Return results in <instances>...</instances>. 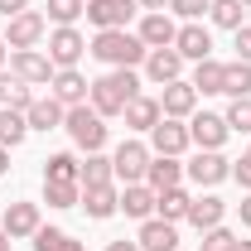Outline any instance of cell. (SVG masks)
<instances>
[{
  "label": "cell",
  "mask_w": 251,
  "mask_h": 251,
  "mask_svg": "<svg viewBox=\"0 0 251 251\" xmlns=\"http://www.w3.org/2000/svg\"><path fill=\"white\" fill-rule=\"evenodd\" d=\"M0 106H10V111H29V106H34V87L20 82L10 68L0 73Z\"/></svg>",
  "instance_id": "cell-27"
},
{
  "label": "cell",
  "mask_w": 251,
  "mask_h": 251,
  "mask_svg": "<svg viewBox=\"0 0 251 251\" xmlns=\"http://www.w3.org/2000/svg\"><path fill=\"white\" fill-rule=\"evenodd\" d=\"M63 116H68V106H63L53 92H49V97H34V106L25 111L29 130H58V126H63Z\"/></svg>",
  "instance_id": "cell-21"
},
{
  "label": "cell",
  "mask_w": 251,
  "mask_h": 251,
  "mask_svg": "<svg viewBox=\"0 0 251 251\" xmlns=\"http://www.w3.org/2000/svg\"><path fill=\"white\" fill-rule=\"evenodd\" d=\"M140 251H179V222H164V218H145L140 222Z\"/></svg>",
  "instance_id": "cell-19"
},
{
  "label": "cell",
  "mask_w": 251,
  "mask_h": 251,
  "mask_svg": "<svg viewBox=\"0 0 251 251\" xmlns=\"http://www.w3.org/2000/svg\"><path fill=\"white\" fill-rule=\"evenodd\" d=\"M101 184H116V169H111V155H87L82 159V188H101Z\"/></svg>",
  "instance_id": "cell-29"
},
{
  "label": "cell",
  "mask_w": 251,
  "mask_h": 251,
  "mask_svg": "<svg viewBox=\"0 0 251 251\" xmlns=\"http://www.w3.org/2000/svg\"><path fill=\"white\" fill-rule=\"evenodd\" d=\"M25 135H29L25 111H10V106H0V145H5V150H15V145H25Z\"/></svg>",
  "instance_id": "cell-30"
},
{
  "label": "cell",
  "mask_w": 251,
  "mask_h": 251,
  "mask_svg": "<svg viewBox=\"0 0 251 251\" xmlns=\"http://www.w3.org/2000/svg\"><path fill=\"white\" fill-rule=\"evenodd\" d=\"M232 49H237V58L251 63V25H242V29L232 34Z\"/></svg>",
  "instance_id": "cell-39"
},
{
  "label": "cell",
  "mask_w": 251,
  "mask_h": 251,
  "mask_svg": "<svg viewBox=\"0 0 251 251\" xmlns=\"http://www.w3.org/2000/svg\"><path fill=\"white\" fill-rule=\"evenodd\" d=\"M44 34H49V20H44L39 10H25V15L5 20V49H10V53H15V49H39Z\"/></svg>",
  "instance_id": "cell-6"
},
{
  "label": "cell",
  "mask_w": 251,
  "mask_h": 251,
  "mask_svg": "<svg viewBox=\"0 0 251 251\" xmlns=\"http://www.w3.org/2000/svg\"><path fill=\"white\" fill-rule=\"evenodd\" d=\"M121 213L135 218V222L155 218V188H150V184H126L121 188Z\"/></svg>",
  "instance_id": "cell-24"
},
{
  "label": "cell",
  "mask_w": 251,
  "mask_h": 251,
  "mask_svg": "<svg viewBox=\"0 0 251 251\" xmlns=\"http://www.w3.org/2000/svg\"><path fill=\"white\" fill-rule=\"evenodd\" d=\"M222 121H227V130H237V135H251V97H232V106L222 111Z\"/></svg>",
  "instance_id": "cell-35"
},
{
  "label": "cell",
  "mask_w": 251,
  "mask_h": 251,
  "mask_svg": "<svg viewBox=\"0 0 251 251\" xmlns=\"http://www.w3.org/2000/svg\"><path fill=\"white\" fill-rule=\"evenodd\" d=\"M44 203L49 208H77L82 203V184H44Z\"/></svg>",
  "instance_id": "cell-34"
},
{
  "label": "cell",
  "mask_w": 251,
  "mask_h": 251,
  "mask_svg": "<svg viewBox=\"0 0 251 251\" xmlns=\"http://www.w3.org/2000/svg\"><path fill=\"white\" fill-rule=\"evenodd\" d=\"M222 92L227 97H251V63L232 58L227 68H222Z\"/></svg>",
  "instance_id": "cell-32"
},
{
  "label": "cell",
  "mask_w": 251,
  "mask_h": 251,
  "mask_svg": "<svg viewBox=\"0 0 251 251\" xmlns=\"http://www.w3.org/2000/svg\"><path fill=\"white\" fill-rule=\"evenodd\" d=\"M106 251H140V242H126V237H116V242H106Z\"/></svg>",
  "instance_id": "cell-43"
},
{
  "label": "cell",
  "mask_w": 251,
  "mask_h": 251,
  "mask_svg": "<svg viewBox=\"0 0 251 251\" xmlns=\"http://www.w3.org/2000/svg\"><path fill=\"white\" fill-rule=\"evenodd\" d=\"M237 218H242V227H251V193L242 198V203H237Z\"/></svg>",
  "instance_id": "cell-42"
},
{
  "label": "cell",
  "mask_w": 251,
  "mask_h": 251,
  "mask_svg": "<svg viewBox=\"0 0 251 251\" xmlns=\"http://www.w3.org/2000/svg\"><path fill=\"white\" fill-rule=\"evenodd\" d=\"M44 10H49L53 25H73V20L87 15V0H44Z\"/></svg>",
  "instance_id": "cell-36"
},
{
  "label": "cell",
  "mask_w": 251,
  "mask_h": 251,
  "mask_svg": "<svg viewBox=\"0 0 251 251\" xmlns=\"http://www.w3.org/2000/svg\"><path fill=\"white\" fill-rule=\"evenodd\" d=\"M10 73H15L20 82H29V87H49L58 68L49 63V53H39V49H15V53H10Z\"/></svg>",
  "instance_id": "cell-7"
},
{
  "label": "cell",
  "mask_w": 251,
  "mask_h": 251,
  "mask_svg": "<svg viewBox=\"0 0 251 251\" xmlns=\"http://www.w3.org/2000/svg\"><path fill=\"white\" fill-rule=\"evenodd\" d=\"M242 5H247V10H251V0H242Z\"/></svg>",
  "instance_id": "cell-49"
},
{
  "label": "cell",
  "mask_w": 251,
  "mask_h": 251,
  "mask_svg": "<svg viewBox=\"0 0 251 251\" xmlns=\"http://www.w3.org/2000/svg\"><path fill=\"white\" fill-rule=\"evenodd\" d=\"M44 184H82V159L73 150H58V155L44 159Z\"/></svg>",
  "instance_id": "cell-22"
},
{
  "label": "cell",
  "mask_w": 251,
  "mask_h": 251,
  "mask_svg": "<svg viewBox=\"0 0 251 251\" xmlns=\"http://www.w3.org/2000/svg\"><path fill=\"white\" fill-rule=\"evenodd\" d=\"M63 130L73 135V145L77 150H87V155H97L101 145H106V116L97 111L92 101H82V106H68V116H63Z\"/></svg>",
  "instance_id": "cell-3"
},
{
  "label": "cell",
  "mask_w": 251,
  "mask_h": 251,
  "mask_svg": "<svg viewBox=\"0 0 251 251\" xmlns=\"http://www.w3.org/2000/svg\"><path fill=\"white\" fill-rule=\"evenodd\" d=\"M0 227L10 232V242H25V237H34L44 227V213H39V203H5Z\"/></svg>",
  "instance_id": "cell-10"
},
{
  "label": "cell",
  "mask_w": 251,
  "mask_h": 251,
  "mask_svg": "<svg viewBox=\"0 0 251 251\" xmlns=\"http://www.w3.org/2000/svg\"><path fill=\"white\" fill-rule=\"evenodd\" d=\"M29 242H34V251H87L77 237H68L63 227H39Z\"/></svg>",
  "instance_id": "cell-31"
},
{
  "label": "cell",
  "mask_w": 251,
  "mask_h": 251,
  "mask_svg": "<svg viewBox=\"0 0 251 251\" xmlns=\"http://www.w3.org/2000/svg\"><path fill=\"white\" fill-rule=\"evenodd\" d=\"M227 135H232V130H227V121H222L218 111H193V116H188V140H193L198 150H222Z\"/></svg>",
  "instance_id": "cell-8"
},
{
  "label": "cell",
  "mask_w": 251,
  "mask_h": 251,
  "mask_svg": "<svg viewBox=\"0 0 251 251\" xmlns=\"http://www.w3.org/2000/svg\"><path fill=\"white\" fill-rule=\"evenodd\" d=\"M174 49L184 53V63H203V58H213V34L203 29L198 20H188V25H179V34H174Z\"/></svg>",
  "instance_id": "cell-17"
},
{
  "label": "cell",
  "mask_w": 251,
  "mask_h": 251,
  "mask_svg": "<svg viewBox=\"0 0 251 251\" xmlns=\"http://www.w3.org/2000/svg\"><path fill=\"white\" fill-rule=\"evenodd\" d=\"M237 242H242V237H237L232 227H213V232H203V247L198 251H237Z\"/></svg>",
  "instance_id": "cell-37"
},
{
  "label": "cell",
  "mask_w": 251,
  "mask_h": 251,
  "mask_svg": "<svg viewBox=\"0 0 251 251\" xmlns=\"http://www.w3.org/2000/svg\"><path fill=\"white\" fill-rule=\"evenodd\" d=\"M159 111L174 116V121H188V116L198 111V92H193V82H188V77L164 82V87H159Z\"/></svg>",
  "instance_id": "cell-11"
},
{
  "label": "cell",
  "mask_w": 251,
  "mask_h": 251,
  "mask_svg": "<svg viewBox=\"0 0 251 251\" xmlns=\"http://www.w3.org/2000/svg\"><path fill=\"white\" fill-rule=\"evenodd\" d=\"M87 53V39L73 29V25H58L49 34V63L53 68H77V58Z\"/></svg>",
  "instance_id": "cell-9"
},
{
  "label": "cell",
  "mask_w": 251,
  "mask_h": 251,
  "mask_svg": "<svg viewBox=\"0 0 251 251\" xmlns=\"http://www.w3.org/2000/svg\"><path fill=\"white\" fill-rule=\"evenodd\" d=\"M121 116H126L130 130H155L164 111H159V97H145V92H140V97H130V106H126Z\"/></svg>",
  "instance_id": "cell-25"
},
{
  "label": "cell",
  "mask_w": 251,
  "mask_h": 251,
  "mask_svg": "<svg viewBox=\"0 0 251 251\" xmlns=\"http://www.w3.org/2000/svg\"><path fill=\"white\" fill-rule=\"evenodd\" d=\"M222 68L227 63H218V58H203V63H193V92L198 97H213V92H222Z\"/></svg>",
  "instance_id": "cell-28"
},
{
  "label": "cell",
  "mask_w": 251,
  "mask_h": 251,
  "mask_svg": "<svg viewBox=\"0 0 251 251\" xmlns=\"http://www.w3.org/2000/svg\"><path fill=\"white\" fill-rule=\"evenodd\" d=\"M0 251H10V232L5 227H0Z\"/></svg>",
  "instance_id": "cell-47"
},
{
  "label": "cell",
  "mask_w": 251,
  "mask_h": 251,
  "mask_svg": "<svg viewBox=\"0 0 251 251\" xmlns=\"http://www.w3.org/2000/svg\"><path fill=\"white\" fill-rule=\"evenodd\" d=\"M208 15H213V25H218V29H242V15H247V5H242V0H213V5H208Z\"/></svg>",
  "instance_id": "cell-33"
},
{
  "label": "cell",
  "mask_w": 251,
  "mask_h": 251,
  "mask_svg": "<svg viewBox=\"0 0 251 251\" xmlns=\"http://www.w3.org/2000/svg\"><path fill=\"white\" fill-rule=\"evenodd\" d=\"M87 218L97 222H106V218H116L121 213V193H116V184H101V188H82V203H77Z\"/></svg>",
  "instance_id": "cell-20"
},
{
  "label": "cell",
  "mask_w": 251,
  "mask_h": 251,
  "mask_svg": "<svg viewBox=\"0 0 251 251\" xmlns=\"http://www.w3.org/2000/svg\"><path fill=\"white\" fill-rule=\"evenodd\" d=\"M145 184L155 188V193L184 184V164H179V155H155V159H150V169H145Z\"/></svg>",
  "instance_id": "cell-23"
},
{
  "label": "cell",
  "mask_w": 251,
  "mask_h": 251,
  "mask_svg": "<svg viewBox=\"0 0 251 251\" xmlns=\"http://www.w3.org/2000/svg\"><path fill=\"white\" fill-rule=\"evenodd\" d=\"M130 97H140V77H135V68H106V73L92 82V97H87V101L111 121V116H121L126 106H130Z\"/></svg>",
  "instance_id": "cell-1"
},
{
  "label": "cell",
  "mask_w": 251,
  "mask_h": 251,
  "mask_svg": "<svg viewBox=\"0 0 251 251\" xmlns=\"http://www.w3.org/2000/svg\"><path fill=\"white\" fill-rule=\"evenodd\" d=\"M222 218H227V203L208 188V193H198V198L188 203V218L184 222L193 227V232H213V227H222Z\"/></svg>",
  "instance_id": "cell-14"
},
{
  "label": "cell",
  "mask_w": 251,
  "mask_h": 251,
  "mask_svg": "<svg viewBox=\"0 0 251 251\" xmlns=\"http://www.w3.org/2000/svg\"><path fill=\"white\" fill-rule=\"evenodd\" d=\"M25 10H34V0H0V15H5V20H15V15H25Z\"/></svg>",
  "instance_id": "cell-41"
},
{
  "label": "cell",
  "mask_w": 251,
  "mask_h": 251,
  "mask_svg": "<svg viewBox=\"0 0 251 251\" xmlns=\"http://www.w3.org/2000/svg\"><path fill=\"white\" fill-rule=\"evenodd\" d=\"M49 92L58 97L63 106H82V101L92 97V82H87L77 68H58V73H53V82H49Z\"/></svg>",
  "instance_id": "cell-18"
},
{
  "label": "cell",
  "mask_w": 251,
  "mask_h": 251,
  "mask_svg": "<svg viewBox=\"0 0 251 251\" xmlns=\"http://www.w3.org/2000/svg\"><path fill=\"white\" fill-rule=\"evenodd\" d=\"M208 5H213V0H208Z\"/></svg>",
  "instance_id": "cell-50"
},
{
  "label": "cell",
  "mask_w": 251,
  "mask_h": 251,
  "mask_svg": "<svg viewBox=\"0 0 251 251\" xmlns=\"http://www.w3.org/2000/svg\"><path fill=\"white\" fill-rule=\"evenodd\" d=\"M188 203H193V193H188L184 184H174V188H164V193H155V218L184 222L188 218Z\"/></svg>",
  "instance_id": "cell-26"
},
{
  "label": "cell",
  "mask_w": 251,
  "mask_h": 251,
  "mask_svg": "<svg viewBox=\"0 0 251 251\" xmlns=\"http://www.w3.org/2000/svg\"><path fill=\"white\" fill-rule=\"evenodd\" d=\"M5 174H10V150L0 145V179H5Z\"/></svg>",
  "instance_id": "cell-44"
},
{
  "label": "cell",
  "mask_w": 251,
  "mask_h": 251,
  "mask_svg": "<svg viewBox=\"0 0 251 251\" xmlns=\"http://www.w3.org/2000/svg\"><path fill=\"white\" fill-rule=\"evenodd\" d=\"M237 251H251V237H247V242H237Z\"/></svg>",
  "instance_id": "cell-48"
},
{
  "label": "cell",
  "mask_w": 251,
  "mask_h": 251,
  "mask_svg": "<svg viewBox=\"0 0 251 251\" xmlns=\"http://www.w3.org/2000/svg\"><path fill=\"white\" fill-rule=\"evenodd\" d=\"M10 68V49H5V39H0V73Z\"/></svg>",
  "instance_id": "cell-46"
},
{
  "label": "cell",
  "mask_w": 251,
  "mask_h": 251,
  "mask_svg": "<svg viewBox=\"0 0 251 251\" xmlns=\"http://www.w3.org/2000/svg\"><path fill=\"white\" fill-rule=\"evenodd\" d=\"M135 10H140L135 0H87V20L97 29H126Z\"/></svg>",
  "instance_id": "cell-13"
},
{
  "label": "cell",
  "mask_w": 251,
  "mask_h": 251,
  "mask_svg": "<svg viewBox=\"0 0 251 251\" xmlns=\"http://www.w3.org/2000/svg\"><path fill=\"white\" fill-rule=\"evenodd\" d=\"M188 145V121H174V116H159V126L150 130V150L155 155H184Z\"/></svg>",
  "instance_id": "cell-12"
},
{
  "label": "cell",
  "mask_w": 251,
  "mask_h": 251,
  "mask_svg": "<svg viewBox=\"0 0 251 251\" xmlns=\"http://www.w3.org/2000/svg\"><path fill=\"white\" fill-rule=\"evenodd\" d=\"M87 53L97 63H106V68H140L150 49L140 44V34H130V29H97V39L87 44Z\"/></svg>",
  "instance_id": "cell-2"
},
{
  "label": "cell",
  "mask_w": 251,
  "mask_h": 251,
  "mask_svg": "<svg viewBox=\"0 0 251 251\" xmlns=\"http://www.w3.org/2000/svg\"><path fill=\"white\" fill-rule=\"evenodd\" d=\"M145 77H150L155 87L179 82V77H184V53H179V49H150V53H145Z\"/></svg>",
  "instance_id": "cell-15"
},
{
  "label": "cell",
  "mask_w": 251,
  "mask_h": 251,
  "mask_svg": "<svg viewBox=\"0 0 251 251\" xmlns=\"http://www.w3.org/2000/svg\"><path fill=\"white\" fill-rule=\"evenodd\" d=\"M232 179H237V184H242V188L251 193V150H247L242 159H237V164H232Z\"/></svg>",
  "instance_id": "cell-40"
},
{
  "label": "cell",
  "mask_w": 251,
  "mask_h": 251,
  "mask_svg": "<svg viewBox=\"0 0 251 251\" xmlns=\"http://www.w3.org/2000/svg\"><path fill=\"white\" fill-rule=\"evenodd\" d=\"M184 179H193L198 188H218L222 179H232V159L222 155V150H198L184 164Z\"/></svg>",
  "instance_id": "cell-5"
},
{
  "label": "cell",
  "mask_w": 251,
  "mask_h": 251,
  "mask_svg": "<svg viewBox=\"0 0 251 251\" xmlns=\"http://www.w3.org/2000/svg\"><path fill=\"white\" fill-rule=\"evenodd\" d=\"M135 5H140V10H164L169 0H135Z\"/></svg>",
  "instance_id": "cell-45"
},
{
  "label": "cell",
  "mask_w": 251,
  "mask_h": 251,
  "mask_svg": "<svg viewBox=\"0 0 251 251\" xmlns=\"http://www.w3.org/2000/svg\"><path fill=\"white\" fill-rule=\"evenodd\" d=\"M150 159H155V150H150L145 140H121V145H116V155H111V169H116V179H121V184H145Z\"/></svg>",
  "instance_id": "cell-4"
},
{
  "label": "cell",
  "mask_w": 251,
  "mask_h": 251,
  "mask_svg": "<svg viewBox=\"0 0 251 251\" xmlns=\"http://www.w3.org/2000/svg\"><path fill=\"white\" fill-rule=\"evenodd\" d=\"M169 10H174V15L188 25V20H198V15L208 10V0H169Z\"/></svg>",
  "instance_id": "cell-38"
},
{
  "label": "cell",
  "mask_w": 251,
  "mask_h": 251,
  "mask_svg": "<svg viewBox=\"0 0 251 251\" xmlns=\"http://www.w3.org/2000/svg\"><path fill=\"white\" fill-rule=\"evenodd\" d=\"M140 44L145 49H174V34H179V25L169 20V10H145V20H140Z\"/></svg>",
  "instance_id": "cell-16"
}]
</instances>
